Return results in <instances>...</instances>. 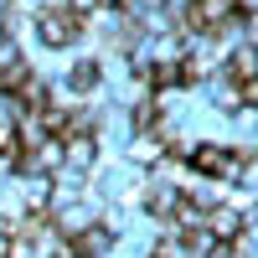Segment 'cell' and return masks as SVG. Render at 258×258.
<instances>
[{
  "label": "cell",
  "instance_id": "cell-4",
  "mask_svg": "<svg viewBox=\"0 0 258 258\" xmlns=\"http://www.w3.org/2000/svg\"><path fill=\"white\" fill-rule=\"evenodd\" d=\"M181 202H186V191H181V186H165V181H150V186H145V207L155 212L160 222L176 217V207H181Z\"/></svg>",
  "mask_w": 258,
  "mask_h": 258
},
{
  "label": "cell",
  "instance_id": "cell-1",
  "mask_svg": "<svg viewBox=\"0 0 258 258\" xmlns=\"http://www.w3.org/2000/svg\"><path fill=\"white\" fill-rule=\"evenodd\" d=\"M83 36V21L62 6H36V41L41 47H73Z\"/></svg>",
  "mask_w": 258,
  "mask_h": 258
},
{
  "label": "cell",
  "instance_id": "cell-2",
  "mask_svg": "<svg viewBox=\"0 0 258 258\" xmlns=\"http://www.w3.org/2000/svg\"><path fill=\"white\" fill-rule=\"evenodd\" d=\"M129 165H165L170 160V140L160 129H140V135H129Z\"/></svg>",
  "mask_w": 258,
  "mask_h": 258
},
{
  "label": "cell",
  "instance_id": "cell-7",
  "mask_svg": "<svg viewBox=\"0 0 258 258\" xmlns=\"http://www.w3.org/2000/svg\"><path fill=\"white\" fill-rule=\"evenodd\" d=\"M150 258H160V253H150Z\"/></svg>",
  "mask_w": 258,
  "mask_h": 258
},
{
  "label": "cell",
  "instance_id": "cell-6",
  "mask_svg": "<svg viewBox=\"0 0 258 258\" xmlns=\"http://www.w3.org/2000/svg\"><path fill=\"white\" fill-rule=\"evenodd\" d=\"M62 11H73L78 21H88V16L98 11V0H62Z\"/></svg>",
  "mask_w": 258,
  "mask_h": 258
},
{
  "label": "cell",
  "instance_id": "cell-3",
  "mask_svg": "<svg viewBox=\"0 0 258 258\" xmlns=\"http://www.w3.org/2000/svg\"><path fill=\"white\" fill-rule=\"evenodd\" d=\"M57 145H62V165L78 170V176H88V170L98 165V135H68Z\"/></svg>",
  "mask_w": 258,
  "mask_h": 258
},
{
  "label": "cell",
  "instance_id": "cell-5",
  "mask_svg": "<svg viewBox=\"0 0 258 258\" xmlns=\"http://www.w3.org/2000/svg\"><path fill=\"white\" fill-rule=\"evenodd\" d=\"M98 83H103V68H98L93 57H83V62L68 68V88H73V93H93Z\"/></svg>",
  "mask_w": 258,
  "mask_h": 258
}]
</instances>
